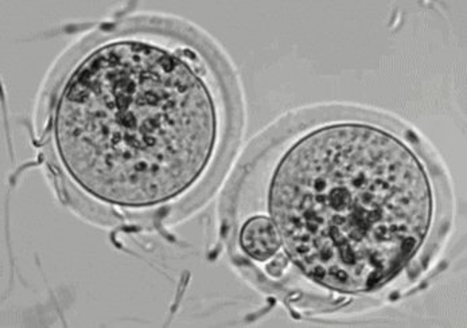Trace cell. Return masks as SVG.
<instances>
[{"label":"cell","instance_id":"6da1fadb","mask_svg":"<svg viewBox=\"0 0 467 328\" xmlns=\"http://www.w3.org/2000/svg\"><path fill=\"white\" fill-rule=\"evenodd\" d=\"M221 135L208 65L138 28L96 44L61 82L53 107L62 174L85 197L119 210H149L191 190Z\"/></svg>","mask_w":467,"mask_h":328},{"label":"cell","instance_id":"7a4b0ae2","mask_svg":"<svg viewBox=\"0 0 467 328\" xmlns=\"http://www.w3.org/2000/svg\"><path fill=\"white\" fill-rule=\"evenodd\" d=\"M267 200L288 261L341 293L392 282L435 219L426 164L403 138L364 123L303 135L280 158Z\"/></svg>","mask_w":467,"mask_h":328},{"label":"cell","instance_id":"3957f363","mask_svg":"<svg viewBox=\"0 0 467 328\" xmlns=\"http://www.w3.org/2000/svg\"><path fill=\"white\" fill-rule=\"evenodd\" d=\"M239 241L249 259L259 262L270 261L282 249L279 231L268 216L251 217L240 231Z\"/></svg>","mask_w":467,"mask_h":328}]
</instances>
